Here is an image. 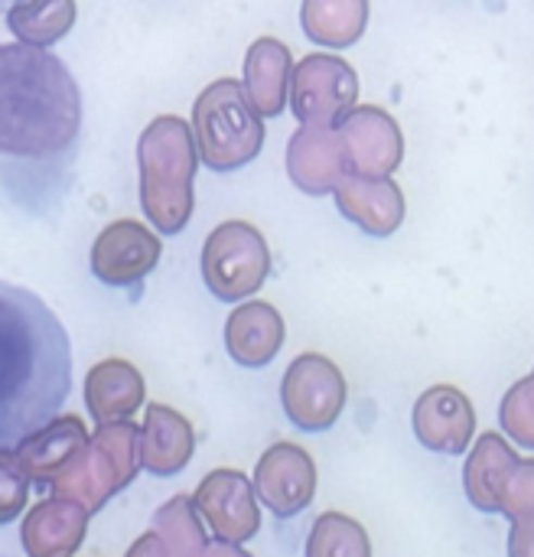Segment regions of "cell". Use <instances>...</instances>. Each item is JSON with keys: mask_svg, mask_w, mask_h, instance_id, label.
Masks as SVG:
<instances>
[{"mask_svg": "<svg viewBox=\"0 0 534 557\" xmlns=\"http://www.w3.org/2000/svg\"><path fill=\"white\" fill-rule=\"evenodd\" d=\"M82 137V88L46 49L0 42V196L46 215L69 189Z\"/></svg>", "mask_w": 534, "mask_h": 557, "instance_id": "cell-1", "label": "cell"}, {"mask_svg": "<svg viewBox=\"0 0 534 557\" xmlns=\"http://www.w3.org/2000/svg\"><path fill=\"white\" fill-rule=\"evenodd\" d=\"M72 392V343L42 297L0 281V450L42 431Z\"/></svg>", "mask_w": 534, "mask_h": 557, "instance_id": "cell-2", "label": "cell"}, {"mask_svg": "<svg viewBox=\"0 0 534 557\" xmlns=\"http://www.w3.org/2000/svg\"><path fill=\"white\" fill-rule=\"evenodd\" d=\"M140 206L160 235H179L193 215V183L199 150L193 127L179 114L153 117L137 140Z\"/></svg>", "mask_w": 534, "mask_h": 557, "instance_id": "cell-3", "label": "cell"}, {"mask_svg": "<svg viewBox=\"0 0 534 557\" xmlns=\"http://www.w3.org/2000/svg\"><path fill=\"white\" fill-rule=\"evenodd\" d=\"M193 137L199 160L219 173L251 163L264 147V121L238 78L209 82L193 104Z\"/></svg>", "mask_w": 534, "mask_h": 557, "instance_id": "cell-4", "label": "cell"}, {"mask_svg": "<svg viewBox=\"0 0 534 557\" xmlns=\"http://www.w3.org/2000/svg\"><path fill=\"white\" fill-rule=\"evenodd\" d=\"M140 470V428L134 421L101 424L82 454L49 483L55 499L75 503L88 516L117 496Z\"/></svg>", "mask_w": 534, "mask_h": 557, "instance_id": "cell-5", "label": "cell"}, {"mask_svg": "<svg viewBox=\"0 0 534 557\" xmlns=\"http://www.w3.org/2000/svg\"><path fill=\"white\" fill-rule=\"evenodd\" d=\"M271 274V248L264 235L245 222V219H228L202 245V277L206 287L225 300H245L251 297Z\"/></svg>", "mask_w": 534, "mask_h": 557, "instance_id": "cell-6", "label": "cell"}, {"mask_svg": "<svg viewBox=\"0 0 534 557\" xmlns=\"http://www.w3.org/2000/svg\"><path fill=\"white\" fill-rule=\"evenodd\" d=\"M359 101V75L336 52H310L294 65L290 108L303 127H339Z\"/></svg>", "mask_w": 534, "mask_h": 557, "instance_id": "cell-7", "label": "cell"}, {"mask_svg": "<svg viewBox=\"0 0 534 557\" xmlns=\"http://www.w3.org/2000/svg\"><path fill=\"white\" fill-rule=\"evenodd\" d=\"M346 375L320 352L297 356L281 382V405L300 431H326L346 408Z\"/></svg>", "mask_w": 534, "mask_h": 557, "instance_id": "cell-8", "label": "cell"}, {"mask_svg": "<svg viewBox=\"0 0 534 557\" xmlns=\"http://www.w3.org/2000/svg\"><path fill=\"white\" fill-rule=\"evenodd\" d=\"M346 153V170L369 180H392L405 160V134L398 121L378 104H356L336 127Z\"/></svg>", "mask_w": 534, "mask_h": 557, "instance_id": "cell-9", "label": "cell"}, {"mask_svg": "<svg viewBox=\"0 0 534 557\" xmlns=\"http://www.w3.org/2000/svg\"><path fill=\"white\" fill-rule=\"evenodd\" d=\"M202 522L219 535L225 545H245L261 529V509L254 496V483L238 470H212L196 486L193 496Z\"/></svg>", "mask_w": 534, "mask_h": 557, "instance_id": "cell-10", "label": "cell"}, {"mask_svg": "<svg viewBox=\"0 0 534 557\" xmlns=\"http://www.w3.org/2000/svg\"><path fill=\"white\" fill-rule=\"evenodd\" d=\"M160 238L137 219H117L91 245V274L108 287H137L160 261Z\"/></svg>", "mask_w": 534, "mask_h": 557, "instance_id": "cell-11", "label": "cell"}, {"mask_svg": "<svg viewBox=\"0 0 534 557\" xmlns=\"http://www.w3.org/2000/svg\"><path fill=\"white\" fill-rule=\"evenodd\" d=\"M254 496L277 516L290 519L313 503L316 463L300 444H274L261 454L254 467Z\"/></svg>", "mask_w": 534, "mask_h": 557, "instance_id": "cell-12", "label": "cell"}, {"mask_svg": "<svg viewBox=\"0 0 534 557\" xmlns=\"http://www.w3.org/2000/svg\"><path fill=\"white\" fill-rule=\"evenodd\" d=\"M414 434L434 454H463L476 434L473 401L457 385H431L414 401Z\"/></svg>", "mask_w": 534, "mask_h": 557, "instance_id": "cell-13", "label": "cell"}, {"mask_svg": "<svg viewBox=\"0 0 534 557\" xmlns=\"http://www.w3.org/2000/svg\"><path fill=\"white\" fill-rule=\"evenodd\" d=\"M287 173L310 196L333 193L343 183V176L349 173L339 131L336 127H300L287 144Z\"/></svg>", "mask_w": 534, "mask_h": 557, "instance_id": "cell-14", "label": "cell"}, {"mask_svg": "<svg viewBox=\"0 0 534 557\" xmlns=\"http://www.w3.org/2000/svg\"><path fill=\"white\" fill-rule=\"evenodd\" d=\"M333 196H336V206L343 209V215L375 238L398 232V225L405 222L408 206H405V193L395 180H369V176L346 173L343 183L333 189Z\"/></svg>", "mask_w": 534, "mask_h": 557, "instance_id": "cell-15", "label": "cell"}, {"mask_svg": "<svg viewBox=\"0 0 534 557\" xmlns=\"http://www.w3.org/2000/svg\"><path fill=\"white\" fill-rule=\"evenodd\" d=\"M88 532V512L65 499H42L36 503L23 525H20V545L26 557H72Z\"/></svg>", "mask_w": 534, "mask_h": 557, "instance_id": "cell-16", "label": "cell"}, {"mask_svg": "<svg viewBox=\"0 0 534 557\" xmlns=\"http://www.w3.org/2000/svg\"><path fill=\"white\" fill-rule=\"evenodd\" d=\"M284 317L264 300L238 304L225 320V349L245 369L268 366L284 346Z\"/></svg>", "mask_w": 534, "mask_h": 557, "instance_id": "cell-17", "label": "cell"}, {"mask_svg": "<svg viewBox=\"0 0 534 557\" xmlns=\"http://www.w3.org/2000/svg\"><path fill=\"white\" fill-rule=\"evenodd\" d=\"M85 444H88V431H85L82 418L59 414L42 431L26 437L13 454H16L26 480L42 486V490H49V483L82 454Z\"/></svg>", "mask_w": 534, "mask_h": 557, "instance_id": "cell-18", "label": "cell"}, {"mask_svg": "<svg viewBox=\"0 0 534 557\" xmlns=\"http://www.w3.org/2000/svg\"><path fill=\"white\" fill-rule=\"evenodd\" d=\"M193 424L170 405H150L140 424V467L153 476H173L193 460Z\"/></svg>", "mask_w": 534, "mask_h": 557, "instance_id": "cell-19", "label": "cell"}, {"mask_svg": "<svg viewBox=\"0 0 534 557\" xmlns=\"http://www.w3.org/2000/svg\"><path fill=\"white\" fill-rule=\"evenodd\" d=\"M294 78V55L277 36H261L245 55V95L261 117H277L287 104Z\"/></svg>", "mask_w": 534, "mask_h": 557, "instance_id": "cell-20", "label": "cell"}, {"mask_svg": "<svg viewBox=\"0 0 534 557\" xmlns=\"http://www.w3.org/2000/svg\"><path fill=\"white\" fill-rule=\"evenodd\" d=\"M85 405L98 428L131 421L144 405V375L127 359H104L85 375Z\"/></svg>", "mask_w": 534, "mask_h": 557, "instance_id": "cell-21", "label": "cell"}, {"mask_svg": "<svg viewBox=\"0 0 534 557\" xmlns=\"http://www.w3.org/2000/svg\"><path fill=\"white\" fill-rule=\"evenodd\" d=\"M519 457L499 434H483L463 467V486L480 512H502V490L516 473Z\"/></svg>", "mask_w": 534, "mask_h": 557, "instance_id": "cell-22", "label": "cell"}, {"mask_svg": "<svg viewBox=\"0 0 534 557\" xmlns=\"http://www.w3.org/2000/svg\"><path fill=\"white\" fill-rule=\"evenodd\" d=\"M300 23L313 42L343 49L362 36L369 23V3L365 0H307L300 7Z\"/></svg>", "mask_w": 534, "mask_h": 557, "instance_id": "cell-23", "label": "cell"}, {"mask_svg": "<svg viewBox=\"0 0 534 557\" xmlns=\"http://www.w3.org/2000/svg\"><path fill=\"white\" fill-rule=\"evenodd\" d=\"M153 535L166 557H202L209 548L206 522L193 503V496H173L153 512Z\"/></svg>", "mask_w": 534, "mask_h": 557, "instance_id": "cell-24", "label": "cell"}, {"mask_svg": "<svg viewBox=\"0 0 534 557\" xmlns=\"http://www.w3.org/2000/svg\"><path fill=\"white\" fill-rule=\"evenodd\" d=\"M75 3L72 0H36V3H13L7 10V26L13 29L16 42L46 49L62 39L75 26Z\"/></svg>", "mask_w": 534, "mask_h": 557, "instance_id": "cell-25", "label": "cell"}, {"mask_svg": "<svg viewBox=\"0 0 534 557\" xmlns=\"http://www.w3.org/2000/svg\"><path fill=\"white\" fill-rule=\"evenodd\" d=\"M307 557H372V542L362 522L346 512H323L307 539Z\"/></svg>", "mask_w": 534, "mask_h": 557, "instance_id": "cell-26", "label": "cell"}, {"mask_svg": "<svg viewBox=\"0 0 534 557\" xmlns=\"http://www.w3.org/2000/svg\"><path fill=\"white\" fill-rule=\"evenodd\" d=\"M499 421H502L506 434H509L516 444H522V447L534 450V382H532V375H529V379H522V382H516V385L506 392V398H502V408H499Z\"/></svg>", "mask_w": 534, "mask_h": 557, "instance_id": "cell-27", "label": "cell"}, {"mask_svg": "<svg viewBox=\"0 0 534 557\" xmlns=\"http://www.w3.org/2000/svg\"><path fill=\"white\" fill-rule=\"evenodd\" d=\"M26 499H29V480H26L16 454L0 450V525L20 519Z\"/></svg>", "mask_w": 534, "mask_h": 557, "instance_id": "cell-28", "label": "cell"}, {"mask_svg": "<svg viewBox=\"0 0 534 557\" xmlns=\"http://www.w3.org/2000/svg\"><path fill=\"white\" fill-rule=\"evenodd\" d=\"M534 512V460H519L516 473L502 490V516L512 522Z\"/></svg>", "mask_w": 534, "mask_h": 557, "instance_id": "cell-29", "label": "cell"}, {"mask_svg": "<svg viewBox=\"0 0 534 557\" xmlns=\"http://www.w3.org/2000/svg\"><path fill=\"white\" fill-rule=\"evenodd\" d=\"M509 557H534V512L512 522V532H509Z\"/></svg>", "mask_w": 534, "mask_h": 557, "instance_id": "cell-30", "label": "cell"}, {"mask_svg": "<svg viewBox=\"0 0 534 557\" xmlns=\"http://www.w3.org/2000/svg\"><path fill=\"white\" fill-rule=\"evenodd\" d=\"M124 557H166V555H163V548H160L157 535H153V532H147V535H140V539L127 548V555Z\"/></svg>", "mask_w": 534, "mask_h": 557, "instance_id": "cell-31", "label": "cell"}, {"mask_svg": "<svg viewBox=\"0 0 534 557\" xmlns=\"http://www.w3.org/2000/svg\"><path fill=\"white\" fill-rule=\"evenodd\" d=\"M202 557H254L251 552H245V548H238V545H225V542H215V545H209Z\"/></svg>", "mask_w": 534, "mask_h": 557, "instance_id": "cell-32", "label": "cell"}, {"mask_svg": "<svg viewBox=\"0 0 534 557\" xmlns=\"http://www.w3.org/2000/svg\"><path fill=\"white\" fill-rule=\"evenodd\" d=\"M532 382H534V372H532Z\"/></svg>", "mask_w": 534, "mask_h": 557, "instance_id": "cell-33", "label": "cell"}]
</instances>
